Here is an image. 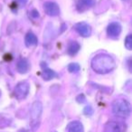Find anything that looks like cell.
I'll list each match as a JSON object with an SVG mask.
<instances>
[{"instance_id":"1","label":"cell","mask_w":132,"mask_h":132,"mask_svg":"<svg viewBox=\"0 0 132 132\" xmlns=\"http://www.w3.org/2000/svg\"><path fill=\"white\" fill-rule=\"evenodd\" d=\"M90 65L95 72L100 74H106L115 69L116 62L110 55L107 53H100L92 58Z\"/></svg>"},{"instance_id":"2","label":"cell","mask_w":132,"mask_h":132,"mask_svg":"<svg viewBox=\"0 0 132 132\" xmlns=\"http://www.w3.org/2000/svg\"><path fill=\"white\" fill-rule=\"evenodd\" d=\"M112 111L116 116L120 118H127L130 115L131 108L128 101L123 99L116 100L112 105Z\"/></svg>"},{"instance_id":"3","label":"cell","mask_w":132,"mask_h":132,"mask_svg":"<svg viewBox=\"0 0 132 132\" xmlns=\"http://www.w3.org/2000/svg\"><path fill=\"white\" fill-rule=\"evenodd\" d=\"M43 112V104L41 101H35L30 110V125L35 130L38 127Z\"/></svg>"},{"instance_id":"4","label":"cell","mask_w":132,"mask_h":132,"mask_svg":"<svg viewBox=\"0 0 132 132\" xmlns=\"http://www.w3.org/2000/svg\"><path fill=\"white\" fill-rule=\"evenodd\" d=\"M30 90V85L27 81H21L17 83L14 90V95L17 100H23L28 95Z\"/></svg>"},{"instance_id":"5","label":"cell","mask_w":132,"mask_h":132,"mask_svg":"<svg viewBox=\"0 0 132 132\" xmlns=\"http://www.w3.org/2000/svg\"><path fill=\"white\" fill-rule=\"evenodd\" d=\"M45 13L50 16H57L60 14V8L54 2H45L44 5Z\"/></svg>"},{"instance_id":"6","label":"cell","mask_w":132,"mask_h":132,"mask_svg":"<svg viewBox=\"0 0 132 132\" xmlns=\"http://www.w3.org/2000/svg\"><path fill=\"white\" fill-rule=\"evenodd\" d=\"M75 30L80 35L83 37H88L92 34V28L87 23L81 22L75 24Z\"/></svg>"},{"instance_id":"7","label":"cell","mask_w":132,"mask_h":132,"mask_svg":"<svg viewBox=\"0 0 132 132\" xmlns=\"http://www.w3.org/2000/svg\"><path fill=\"white\" fill-rule=\"evenodd\" d=\"M121 33V26L117 22L110 23L107 28V34L110 37H118Z\"/></svg>"},{"instance_id":"8","label":"cell","mask_w":132,"mask_h":132,"mask_svg":"<svg viewBox=\"0 0 132 132\" xmlns=\"http://www.w3.org/2000/svg\"><path fill=\"white\" fill-rule=\"evenodd\" d=\"M24 42H26V45L27 47H33V46H35L37 44L38 39H37L36 35L35 34L32 33V32H29V33L26 34Z\"/></svg>"},{"instance_id":"9","label":"cell","mask_w":132,"mask_h":132,"mask_svg":"<svg viewBox=\"0 0 132 132\" xmlns=\"http://www.w3.org/2000/svg\"><path fill=\"white\" fill-rule=\"evenodd\" d=\"M16 69L20 73H26L29 70V62L26 59L22 58L17 62Z\"/></svg>"},{"instance_id":"10","label":"cell","mask_w":132,"mask_h":132,"mask_svg":"<svg viewBox=\"0 0 132 132\" xmlns=\"http://www.w3.org/2000/svg\"><path fill=\"white\" fill-rule=\"evenodd\" d=\"M66 129L67 132H83V126L80 121H72Z\"/></svg>"},{"instance_id":"11","label":"cell","mask_w":132,"mask_h":132,"mask_svg":"<svg viewBox=\"0 0 132 132\" xmlns=\"http://www.w3.org/2000/svg\"><path fill=\"white\" fill-rule=\"evenodd\" d=\"M104 132H120V127L116 121H110L105 125Z\"/></svg>"},{"instance_id":"12","label":"cell","mask_w":132,"mask_h":132,"mask_svg":"<svg viewBox=\"0 0 132 132\" xmlns=\"http://www.w3.org/2000/svg\"><path fill=\"white\" fill-rule=\"evenodd\" d=\"M94 5H95V0H79L77 6L80 11H83L87 8L93 6Z\"/></svg>"},{"instance_id":"13","label":"cell","mask_w":132,"mask_h":132,"mask_svg":"<svg viewBox=\"0 0 132 132\" xmlns=\"http://www.w3.org/2000/svg\"><path fill=\"white\" fill-rule=\"evenodd\" d=\"M56 76H57L56 72H55L54 71L51 70V69L47 68V67L44 68V71H43V72H42V77L44 81H50V80L55 78Z\"/></svg>"},{"instance_id":"14","label":"cell","mask_w":132,"mask_h":132,"mask_svg":"<svg viewBox=\"0 0 132 132\" xmlns=\"http://www.w3.org/2000/svg\"><path fill=\"white\" fill-rule=\"evenodd\" d=\"M81 45H80L79 43L77 42H71L68 44V47H67V53L70 55H74L79 52Z\"/></svg>"},{"instance_id":"15","label":"cell","mask_w":132,"mask_h":132,"mask_svg":"<svg viewBox=\"0 0 132 132\" xmlns=\"http://www.w3.org/2000/svg\"><path fill=\"white\" fill-rule=\"evenodd\" d=\"M80 69H81V67H80V65L78 63H70L68 65V70L70 72H78L80 71Z\"/></svg>"},{"instance_id":"16","label":"cell","mask_w":132,"mask_h":132,"mask_svg":"<svg viewBox=\"0 0 132 132\" xmlns=\"http://www.w3.org/2000/svg\"><path fill=\"white\" fill-rule=\"evenodd\" d=\"M125 47L128 50L132 49V35H128V36L125 38Z\"/></svg>"},{"instance_id":"17","label":"cell","mask_w":132,"mask_h":132,"mask_svg":"<svg viewBox=\"0 0 132 132\" xmlns=\"http://www.w3.org/2000/svg\"><path fill=\"white\" fill-rule=\"evenodd\" d=\"M84 113L86 114V115H92V114L93 113V110H92V108L90 106H87L86 108L84 109Z\"/></svg>"},{"instance_id":"18","label":"cell","mask_w":132,"mask_h":132,"mask_svg":"<svg viewBox=\"0 0 132 132\" xmlns=\"http://www.w3.org/2000/svg\"><path fill=\"white\" fill-rule=\"evenodd\" d=\"M31 15L33 17H38L39 16V13L36 11V10H33V11L31 12Z\"/></svg>"},{"instance_id":"19","label":"cell","mask_w":132,"mask_h":132,"mask_svg":"<svg viewBox=\"0 0 132 132\" xmlns=\"http://www.w3.org/2000/svg\"><path fill=\"white\" fill-rule=\"evenodd\" d=\"M17 2L20 3L21 5H26V2H27V0H16Z\"/></svg>"},{"instance_id":"20","label":"cell","mask_w":132,"mask_h":132,"mask_svg":"<svg viewBox=\"0 0 132 132\" xmlns=\"http://www.w3.org/2000/svg\"><path fill=\"white\" fill-rule=\"evenodd\" d=\"M21 132H26V131H21Z\"/></svg>"}]
</instances>
